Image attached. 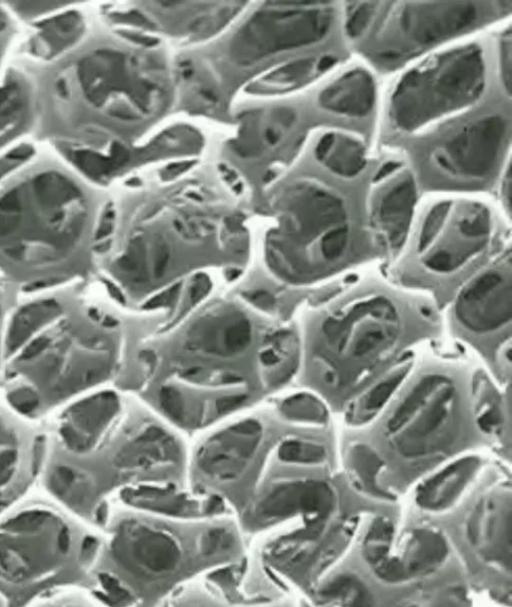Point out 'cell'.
<instances>
[{
  "mask_svg": "<svg viewBox=\"0 0 512 607\" xmlns=\"http://www.w3.org/2000/svg\"><path fill=\"white\" fill-rule=\"evenodd\" d=\"M393 532V524L385 517L376 518L367 531L363 542V555L373 569L390 555Z\"/></svg>",
  "mask_w": 512,
  "mask_h": 607,
  "instance_id": "obj_33",
  "label": "cell"
},
{
  "mask_svg": "<svg viewBox=\"0 0 512 607\" xmlns=\"http://www.w3.org/2000/svg\"><path fill=\"white\" fill-rule=\"evenodd\" d=\"M0 606H5L4 602L2 601V599L0 598Z\"/></svg>",
  "mask_w": 512,
  "mask_h": 607,
  "instance_id": "obj_42",
  "label": "cell"
},
{
  "mask_svg": "<svg viewBox=\"0 0 512 607\" xmlns=\"http://www.w3.org/2000/svg\"><path fill=\"white\" fill-rule=\"evenodd\" d=\"M508 120L497 113L466 122L443 138L433 149L431 161L448 178L480 183L500 167L509 144Z\"/></svg>",
  "mask_w": 512,
  "mask_h": 607,
  "instance_id": "obj_14",
  "label": "cell"
},
{
  "mask_svg": "<svg viewBox=\"0 0 512 607\" xmlns=\"http://www.w3.org/2000/svg\"><path fill=\"white\" fill-rule=\"evenodd\" d=\"M347 280L293 320L297 376L342 403L442 332L433 295L378 274Z\"/></svg>",
  "mask_w": 512,
  "mask_h": 607,
  "instance_id": "obj_4",
  "label": "cell"
},
{
  "mask_svg": "<svg viewBox=\"0 0 512 607\" xmlns=\"http://www.w3.org/2000/svg\"><path fill=\"white\" fill-rule=\"evenodd\" d=\"M44 425L0 402V515L27 497L38 482Z\"/></svg>",
  "mask_w": 512,
  "mask_h": 607,
  "instance_id": "obj_16",
  "label": "cell"
},
{
  "mask_svg": "<svg viewBox=\"0 0 512 607\" xmlns=\"http://www.w3.org/2000/svg\"><path fill=\"white\" fill-rule=\"evenodd\" d=\"M381 2H349L346 4L344 33L350 40H358L368 33L373 26Z\"/></svg>",
  "mask_w": 512,
  "mask_h": 607,
  "instance_id": "obj_34",
  "label": "cell"
},
{
  "mask_svg": "<svg viewBox=\"0 0 512 607\" xmlns=\"http://www.w3.org/2000/svg\"><path fill=\"white\" fill-rule=\"evenodd\" d=\"M344 463L349 481L361 494L382 501L394 500L395 495L379 485L384 460L373 448L363 443L351 444L345 452Z\"/></svg>",
  "mask_w": 512,
  "mask_h": 607,
  "instance_id": "obj_27",
  "label": "cell"
},
{
  "mask_svg": "<svg viewBox=\"0 0 512 607\" xmlns=\"http://www.w3.org/2000/svg\"><path fill=\"white\" fill-rule=\"evenodd\" d=\"M416 352L403 358L369 384L347 403L346 420L351 425H364L379 415L409 373Z\"/></svg>",
  "mask_w": 512,
  "mask_h": 607,
  "instance_id": "obj_24",
  "label": "cell"
},
{
  "mask_svg": "<svg viewBox=\"0 0 512 607\" xmlns=\"http://www.w3.org/2000/svg\"><path fill=\"white\" fill-rule=\"evenodd\" d=\"M316 160L342 179L356 178L365 169L367 150L358 136L345 131H327L317 141Z\"/></svg>",
  "mask_w": 512,
  "mask_h": 607,
  "instance_id": "obj_25",
  "label": "cell"
},
{
  "mask_svg": "<svg viewBox=\"0 0 512 607\" xmlns=\"http://www.w3.org/2000/svg\"><path fill=\"white\" fill-rule=\"evenodd\" d=\"M335 506V495L322 481H298L276 488L264 501L268 516H285L303 512L315 519H328Z\"/></svg>",
  "mask_w": 512,
  "mask_h": 607,
  "instance_id": "obj_22",
  "label": "cell"
},
{
  "mask_svg": "<svg viewBox=\"0 0 512 607\" xmlns=\"http://www.w3.org/2000/svg\"><path fill=\"white\" fill-rule=\"evenodd\" d=\"M497 72L502 89L508 97L511 92V29L508 26L497 37Z\"/></svg>",
  "mask_w": 512,
  "mask_h": 607,
  "instance_id": "obj_37",
  "label": "cell"
},
{
  "mask_svg": "<svg viewBox=\"0 0 512 607\" xmlns=\"http://www.w3.org/2000/svg\"><path fill=\"white\" fill-rule=\"evenodd\" d=\"M35 117L31 75L18 64L10 67L0 61V153L33 133Z\"/></svg>",
  "mask_w": 512,
  "mask_h": 607,
  "instance_id": "obj_19",
  "label": "cell"
},
{
  "mask_svg": "<svg viewBox=\"0 0 512 607\" xmlns=\"http://www.w3.org/2000/svg\"><path fill=\"white\" fill-rule=\"evenodd\" d=\"M146 389L178 422L232 413L297 376L294 323L247 296L209 294L146 337Z\"/></svg>",
  "mask_w": 512,
  "mask_h": 607,
  "instance_id": "obj_1",
  "label": "cell"
},
{
  "mask_svg": "<svg viewBox=\"0 0 512 607\" xmlns=\"http://www.w3.org/2000/svg\"><path fill=\"white\" fill-rule=\"evenodd\" d=\"M471 405L479 429L489 435L501 433L505 425L503 397L487 373L478 367L471 387Z\"/></svg>",
  "mask_w": 512,
  "mask_h": 607,
  "instance_id": "obj_29",
  "label": "cell"
},
{
  "mask_svg": "<svg viewBox=\"0 0 512 607\" xmlns=\"http://www.w3.org/2000/svg\"><path fill=\"white\" fill-rule=\"evenodd\" d=\"M106 207L62 159L36 153L0 182V279L21 295L95 275Z\"/></svg>",
  "mask_w": 512,
  "mask_h": 607,
  "instance_id": "obj_5",
  "label": "cell"
},
{
  "mask_svg": "<svg viewBox=\"0 0 512 607\" xmlns=\"http://www.w3.org/2000/svg\"><path fill=\"white\" fill-rule=\"evenodd\" d=\"M321 57H303L291 61L270 73L263 79L261 85L273 88H290L310 79L315 73H321Z\"/></svg>",
  "mask_w": 512,
  "mask_h": 607,
  "instance_id": "obj_32",
  "label": "cell"
},
{
  "mask_svg": "<svg viewBox=\"0 0 512 607\" xmlns=\"http://www.w3.org/2000/svg\"><path fill=\"white\" fill-rule=\"evenodd\" d=\"M255 255L241 210L208 191L177 190L107 207L96 274L125 306L141 310L199 275L236 280Z\"/></svg>",
  "mask_w": 512,
  "mask_h": 607,
  "instance_id": "obj_2",
  "label": "cell"
},
{
  "mask_svg": "<svg viewBox=\"0 0 512 607\" xmlns=\"http://www.w3.org/2000/svg\"><path fill=\"white\" fill-rule=\"evenodd\" d=\"M373 184L366 204V227L378 258L392 265L414 226L417 184L408 170L400 168Z\"/></svg>",
  "mask_w": 512,
  "mask_h": 607,
  "instance_id": "obj_15",
  "label": "cell"
},
{
  "mask_svg": "<svg viewBox=\"0 0 512 607\" xmlns=\"http://www.w3.org/2000/svg\"><path fill=\"white\" fill-rule=\"evenodd\" d=\"M497 245L495 218L486 204L441 199L431 203L412 227L406 247L394 264L397 275L408 279L402 283L406 286L416 288L421 284L420 290L425 292L428 287L433 291L434 287L447 290L453 286V292L501 249H495Z\"/></svg>",
  "mask_w": 512,
  "mask_h": 607,
  "instance_id": "obj_9",
  "label": "cell"
},
{
  "mask_svg": "<svg viewBox=\"0 0 512 607\" xmlns=\"http://www.w3.org/2000/svg\"><path fill=\"white\" fill-rule=\"evenodd\" d=\"M448 552L446 539L439 531L415 528L404 536L398 554L389 555L374 571L386 583H402L439 569Z\"/></svg>",
  "mask_w": 512,
  "mask_h": 607,
  "instance_id": "obj_18",
  "label": "cell"
},
{
  "mask_svg": "<svg viewBox=\"0 0 512 607\" xmlns=\"http://www.w3.org/2000/svg\"><path fill=\"white\" fill-rule=\"evenodd\" d=\"M18 44L22 65L45 66L59 61L86 39V20L75 4L28 24Z\"/></svg>",
  "mask_w": 512,
  "mask_h": 607,
  "instance_id": "obj_17",
  "label": "cell"
},
{
  "mask_svg": "<svg viewBox=\"0 0 512 607\" xmlns=\"http://www.w3.org/2000/svg\"><path fill=\"white\" fill-rule=\"evenodd\" d=\"M318 599L327 605L363 606L372 600L369 590L356 576L341 574L324 584Z\"/></svg>",
  "mask_w": 512,
  "mask_h": 607,
  "instance_id": "obj_30",
  "label": "cell"
},
{
  "mask_svg": "<svg viewBox=\"0 0 512 607\" xmlns=\"http://www.w3.org/2000/svg\"><path fill=\"white\" fill-rule=\"evenodd\" d=\"M376 94L373 75L366 68L356 66L324 86L317 96V104L331 114L361 119L372 112Z\"/></svg>",
  "mask_w": 512,
  "mask_h": 607,
  "instance_id": "obj_21",
  "label": "cell"
},
{
  "mask_svg": "<svg viewBox=\"0 0 512 607\" xmlns=\"http://www.w3.org/2000/svg\"><path fill=\"white\" fill-rule=\"evenodd\" d=\"M36 150L30 143L20 142L0 153V182L29 161Z\"/></svg>",
  "mask_w": 512,
  "mask_h": 607,
  "instance_id": "obj_38",
  "label": "cell"
},
{
  "mask_svg": "<svg viewBox=\"0 0 512 607\" xmlns=\"http://www.w3.org/2000/svg\"><path fill=\"white\" fill-rule=\"evenodd\" d=\"M501 495L480 501L467 524L470 544L487 562L510 569V501Z\"/></svg>",
  "mask_w": 512,
  "mask_h": 607,
  "instance_id": "obj_20",
  "label": "cell"
},
{
  "mask_svg": "<svg viewBox=\"0 0 512 607\" xmlns=\"http://www.w3.org/2000/svg\"><path fill=\"white\" fill-rule=\"evenodd\" d=\"M237 5V3H212L208 6L202 4L199 8L197 5L192 8H180L179 5L177 8L172 4L168 8H155L150 11L159 15L158 17L171 31L194 38H203L215 33L229 22L238 12Z\"/></svg>",
  "mask_w": 512,
  "mask_h": 607,
  "instance_id": "obj_26",
  "label": "cell"
},
{
  "mask_svg": "<svg viewBox=\"0 0 512 607\" xmlns=\"http://www.w3.org/2000/svg\"><path fill=\"white\" fill-rule=\"evenodd\" d=\"M256 254L279 286L312 291L377 261L367 232H357L345 197L330 185L298 179L270 201Z\"/></svg>",
  "mask_w": 512,
  "mask_h": 607,
  "instance_id": "obj_6",
  "label": "cell"
},
{
  "mask_svg": "<svg viewBox=\"0 0 512 607\" xmlns=\"http://www.w3.org/2000/svg\"><path fill=\"white\" fill-rule=\"evenodd\" d=\"M80 288L21 294L9 313L0 390L4 402L32 422L101 390L123 365L122 321Z\"/></svg>",
  "mask_w": 512,
  "mask_h": 607,
  "instance_id": "obj_3",
  "label": "cell"
},
{
  "mask_svg": "<svg viewBox=\"0 0 512 607\" xmlns=\"http://www.w3.org/2000/svg\"><path fill=\"white\" fill-rule=\"evenodd\" d=\"M485 87L486 66L478 44L437 53L395 83L388 100V120L400 133L421 132L476 104Z\"/></svg>",
  "mask_w": 512,
  "mask_h": 607,
  "instance_id": "obj_10",
  "label": "cell"
},
{
  "mask_svg": "<svg viewBox=\"0 0 512 607\" xmlns=\"http://www.w3.org/2000/svg\"><path fill=\"white\" fill-rule=\"evenodd\" d=\"M17 36L16 19L4 3H0V61L4 62L8 49Z\"/></svg>",
  "mask_w": 512,
  "mask_h": 607,
  "instance_id": "obj_40",
  "label": "cell"
},
{
  "mask_svg": "<svg viewBox=\"0 0 512 607\" xmlns=\"http://www.w3.org/2000/svg\"><path fill=\"white\" fill-rule=\"evenodd\" d=\"M447 320L462 342L499 370L510 353L512 261L504 246L462 280L448 298Z\"/></svg>",
  "mask_w": 512,
  "mask_h": 607,
  "instance_id": "obj_12",
  "label": "cell"
},
{
  "mask_svg": "<svg viewBox=\"0 0 512 607\" xmlns=\"http://www.w3.org/2000/svg\"><path fill=\"white\" fill-rule=\"evenodd\" d=\"M481 467L478 456L461 457L422 482L416 491L419 507L429 512H440L451 507Z\"/></svg>",
  "mask_w": 512,
  "mask_h": 607,
  "instance_id": "obj_23",
  "label": "cell"
},
{
  "mask_svg": "<svg viewBox=\"0 0 512 607\" xmlns=\"http://www.w3.org/2000/svg\"><path fill=\"white\" fill-rule=\"evenodd\" d=\"M79 518L47 497H25L0 515V598L47 605L89 588L99 543Z\"/></svg>",
  "mask_w": 512,
  "mask_h": 607,
  "instance_id": "obj_7",
  "label": "cell"
},
{
  "mask_svg": "<svg viewBox=\"0 0 512 607\" xmlns=\"http://www.w3.org/2000/svg\"><path fill=\"white\" fill-rule=\"evenodd\" d=\"M19 294L0 279V381L3 359V344L9 313L16 303Z\"/></svg>",
  "mask_w": 512,
  "mask_h": 607,
  "instance_id": "obj_39",
  "label": "cell"
},
{
  "mask_svg": "<svg viewBox=\"0 0 512 607\" xmlns=\"http://www.w3.org/2000/svg\"><path fill=\"white\" fill-rule=\"evenodd\" d=\"M330 2L267 3L239 29L230 45L232 60L249 66L273 55L313 46L332 28Z\"/></svg>",
  "mask_w": 512,
  "mask_h": 607,
  "instance_id": "obj_13",
  "label": "cell"
},
{
  "mask_svg": "<svg viewBox=\"0 0 512 607\" xmlns=\"http://www.w3.org/2000/svg\"><path fill=\"white\" fill-rule=\"evenodd\" d=\"M280 411L288 420L299 423L321 426L329 420L327 404L311 392H300L286 398Z\"/></svg>",
  "mask_w": 512,
  "mask_h": 607,
  "instance_id": "obj_31",
  "label": "cell"
},
{
  "mask_svg": "<svg viewBox=\"0 0 512 607\" xmlns=\"http://www.w3.org/2000/svg\"><path fill=\"white\" fill-rule=\"evenodd\" d=\"M488 2H381L364 54L377 68L395 70L430 49L468 33Z\"/></svg>",
  "mask_w": 512,
  "mask_h": 607,
  "instance_id": "obj_11",
  "label": "cell"
},
{
  "mask_svg": "<svg viewBox=\"0 0 512 607\" xmlns=\"http://www.w3.org/2000/svg\"><path fill=\"white\" fill-rule=\"evenodd\" d=\"M133 557L143 569L154 573L168 572L178 563L180 554L174 541L162 533L146 528L139 530L137 539L131 544L128 551L110 552L115 560L123 556Z\"/></svg>",
  "mask_w": 512,
  "mask_h": 607,
  "instance_id": "obj_28",
  "label": "cell"
},
{
  "mask_svg": "<svg viewBox=\"0 0 512 607\" xmlns=\"http://www.w3.org/2000/svg\"><path fill=\"white\" fill-rule=\"evenodd\" d=\"M279 457L289 463L320 464L327 458L326 448L315 442L305 440H286L279 447Z\"/></svg>",
  "mask_w": 512,
  "mask_h": 607,
  "instance_id": "obj_35",
  "label": "cell"
},
{
  "mask_svg": "<svg viewBox=\"0 0 512 607\" xmlns=\"http://www.w3.org/2000/svg\"><path fill=\"white\" fill-rule=\"evenodd\" d=\"M510 185H511V177H510V166L506 167L501 185H500V196L503 207L507 209V213L509 215L510 212Z\"/></svg>",
  "mask_w": 512,
  "mask_h": 607,
  "instance_id": "obj_41",
  "label": "cell"
},
{
  "mask_svg": "<svg viewBox=\"0 0 512 607\" xmlns=\"http://www.w3.org/2000/svg\"><path fill=\"white\" fill-rule=\"evenodd\" d=\"M9 12L15 19L25 22L27 25L40 20L44 17L62 11L71 5L73 2L68 1H53V2H18L9 1L3 2Z\"/></svg>",
  "mask_w": 512,
  "mask_h": 607,
  "instance_id": "obj_36",
  "label": "cell"
},
{
  "mask_svg": "<svg viewBox=\"0 0 512 607\" xmlns=\"http://www.w3.org/2000/svg\"><path fill=\"white\" fill-rule=\"evenodd\" d=\"M425 352L416 354L385 422L393 449L414 463L437 458L454 444L463 411L460 381L473 366V356L460 352Z\"/></svg>",
  "mask_w": 512,
  "mask_h": 607,
  "instance_id": "obj_8",
  "label": "cell"
}]
</instances>
